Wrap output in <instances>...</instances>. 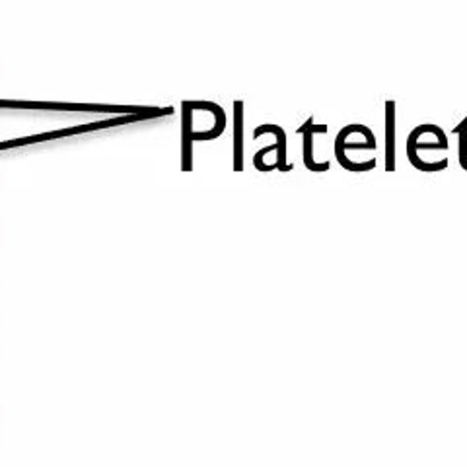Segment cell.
I'll return each instance as SVG.
<instances>
[{
  "label": "cell",
  "mask_w": 467,
  "mask_h": 467,
  "mask_svg": "<svg viewBox=\"0 0 467 467\" xmlns=\"http://www.w3.org/2000/svg\"><path fill=\"white\" fill-rule=\"evenodd\" d=\"M398 104L386 101V171H396L398 166Z\"/></svg>",
  "instance_id": "5b68a950"
},
{
  "label": "cell",
  "mask_w": 467,
  "mask_h": 467,
  "mask_svg": "<svg viewBox=\"0 0 467 467\" xmlns=\"http://www.w3.org/2000/svg\"><path fill=\"white\" fill-rule=\"evenodd\" d=\"M267 133L275 135V142H273V144H269V146H265V149H261L259 152H255V156H254V166L257 168V171H263V173L271 171L269 164H265V156H267V154H276L273 162H275V166H276V170H279V171L288 173V171L295 170V166L288 164V158H286V154H288L286 130H285L283 127H279V125L265 123V125H259V127H255V130H254V139H259V137L267 135Z\"/></svg>",
  "instance_id": "3957f363"
},
{
  "label": "cell",
  "mask_w": 467,
  "mask_h": 467,
  "mask_svg": "<svg viewBox=\"0 0 467 467\" xmlns=\"http://www.w3.org/2000/svg\"><path fill=\"white\" fill-rule=\"evenodd\" d=\"M454 133L458 135V160H460V166L467 171V119H463L454 129Z\"/></svg>",
  "instance_id": "52a82bcc"
},
{
  "label": "cell",
  "mask_w": 467,
  "mask_h": 467,
  "mask_svg": "<svg viewBox=\"0 0 467 467\" xmlns=\"http://www.w3.org/2000/svg\"><path fill=\"white\" fill-rule=\"evenodd\" d=\"M327 130H329L327 125H316L312 117L298 129V135H302L304 166L308 168L310 171L321 173V171H327L331 168L329 160H327V162H317V160H316V137L319 133H327Z\"/></svg>",
  "instance_id": "277c9868"
},
{
  "label": "cell",
  "mask_w": 467,
  "mask_h": 467,
  "mask_svg": "<svg viewBox=\"0 0 467 467\" xmlns=\"http://www.w3.org/2000/svg\"><path fill=\"white\" fill-rule=\"evenodd\" d=\"M234 170L244 171V101H234Z\"/></svg>",
  "instance_id": "8992f818"
},
{
  "label": "cell",
  "mask_w": 467,
  "mask_h": 467,
  "mask_svg": "<svg viewBox=\"0 0 467 467\" xmlns=\"http://www.w3.org/2000/svg\"><path fill=\"white\" fill-rule=\"evenodd\" d=\"M405 149H407L409 162L420 171L434 173L448 168V160H441L434 156V154H446L450 149L448 137L438 125L425 123L413 129L407 137Z\"/></svg>",
  "instance_id": "7a4b0ae2"
},
{
  "label": "cell",
  "mask_w": 467,
  "mask_h": 467,
  "mask_svg": "<svg viewBox=\"0 0 467 467\" xmlns=\"http://www.w3.org/2000/svg\"><path fill=\"white\" fill-rule=\"evenodd\" d=\"M378 149L372 130L367 125L353 123L339 130L335 137V158L347 171H370L376 168V158L367 156Z\"/></svg>",
  "instance_id": "6da1fadb"
}]
</instances>
